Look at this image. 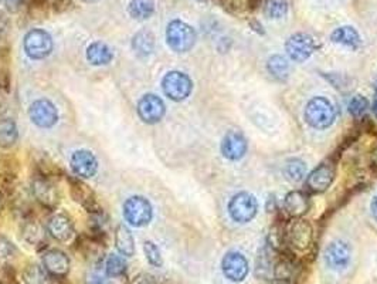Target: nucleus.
<instances>
[{
  "mask_svg": "<svg viewBox=\"0 0 377 284\" xmlns=\"http://www.w3.org/2000/svg\"><path fill=\"white\" fill-rule=\"evenodd\" d=\"M331 40L352 50H358L362 46V37L359 31L352 26H341L335 28L331 34Z\"/></svg>",
  "mask_w": 377,
  "mask_h": 284,
  "instance_id": "23",
  "label": "nucleus"
},
{
  "mask_svg": "<svg viewBox=\"0 0 377 284\" xmlns=\"http://www.w3.org/2000/svg\"><path fill=\"white\" fill-rule=\"evenodd\" d=\"M125 221L134 228H144L151 223L154 218V208L151 202L139 195L131 196L122 206Z\"/></svg>",
  "mask_w": 377,
  "mask_h": 284,
  "instance_id": "3",
  "label": "nucleus"
},
{
  "mask_svg": "<svg viewBox=\"0 0 377 284\" xmlns=\"http://www.w3.org/2000/svg\"><path fill=\"white\" fill-rule=\"evenodd\" d=\"M196 38L194 28L182 20H172L166 27V43L176 53L190 51L196 44Z\"/></svg>",
  "mask_w": 377,
  "mask_h": 284,
  "instance_id": "4",
  "label": "nucleus"
},
{
  "mask_svg": "<svg viewBox=\"0 0 377 284\" xmlns=\"http://www.w3.org/2000/svg\"><path fill=\"white\" fill-rule=\"evenodd\" d=\"M372 167L377 169V147L373 149V152H372Z\"/></svg>",
  "mask_w": 377,
  "mask_h": 284,
  "instance_id": "46",
  "label": "nucleus"
},
{
  "mask_svg": "<svg viewBox=\"0 0 377 284\" xmlns=\"http://www.w3.org/2000/svg\"><path fill=\"white\" fill-rule=\"evenodd\" d=\"M137 112L142 122L154 125L162 121L166 114V105L156 94H145L137 104Z\"/></svg>",
  "mask_w": 377,
  "mask_h": 284,
  "instance_id": "10",
  "label": "nucleus"
},
{
  "mask_svg": "<svg viewBox=\"0 0 377 284\" xmlns=\"http://www.w3.org/2000/svg\"><path fill=\"white\" fill-rule=\"evenodd\" d=\"M352 259L351 246L344 241H335L325 249L326 266L332 270H344L349 266Z\"/></svg>",
  "mask_w": 377,
  "mask_h": 284,
  "instance_id": "18",
  "label": "nucleus"
},
{
  "mask_svg": "<svg viewBox=\"0 0 377 284\" xmlns=\"http://www.w3.org/2000/svg\"><path fill=\"white\" fill-rule=\"evenodd\" d=\"M68 188H70V195L73 201L78 205H81L90 215L98 214L102 211L95 192L91 189L90 185H87L83 179L77 177H68Z\"/></svg>",
  "mask_w": 377,
  "mask_h": 284,
  "instance_id": "9",
  "label": "nucleus"
},
{
  "mask_svg": "<svg viewBox=\"0 0 377 284\" xmlns=\"http://www.w3.org/2000/svg\"><path fill=\"white\" fill-rule=\"evenodd\" d=\"M314 37L308 33H295L285 43V51L288 57L295 63H304L317 50Z\"/></svg>",
  "mask_w": 377,
  "mask_h": 284,
  "instance_id": "11",
  "label": "nucleus"
},
{
  "mask_svg": "<svg viewBox=\"0 0 377 284\" xmlns=\"http://www.w3.org/2000/svg\"><path fill=\"white\" fill-rule=\"evenodd\" d=\"M198 1H207V0H198Z\"/></svg>",
  "mask_w": 377,
  "mask_h": 284,
  "instance_id": "50",
  "label": "nucleus"
},
{
  "mask_svg": "<svg viewBox=\"0 0 377 284\" xmlns=\"http://www.w3.org/2000/svg\"><path fill=\"white\" fill-rule=\"evenodd\" d=\"M258 212V201L248 192L234 195L228 202L230 218L237 223L251 222Z\"/></svg>",
  "mask_w": 377,
  "mask_h": 284,
  "instance_id": "8",
  "label": "nucleus"
},
{
  "mask_svg": "<svg viewBox=\"0 0 377 284\" xmlns=\"http://www.w3.org/2000/svg\"><path fill=\"white\" fill-rule=\"evenodd\" d=\"M128 11L131 17L135 20H147L155 13V1L154 0H131L128 6Z\"/></svg>",
  "mask_w": 377,
  "mask_h": 284,
  "instance_id": "29",
  "label": "nucleus"
},
{
  "mask_svg": "<svg viewBox=\"0 0 377 284\" xmlns=\"http://www.w3.org/2000/svg\"><path fill=\"white\" fill-rule=\"evenodd\" d=\"M144 253L148 261V263L154 268H162L164 266V258L161 253V249L151 241H147L144 243Z\"/></svg>",
  "mask_w": 377,
  "mask_h": 284,
  "instance_id": "36",
  "label": "nucleus"
},
{
  "mask_svg": "<svg viewBox=\"0 0 377 284\" xmlns=\"http://www.w3.org/2000/svg\"><path fill=\"white\" fill-rule=\"evenodd\" d=\"M85 284H111V282H110L105 276H102V275L94 272V273L87 275V278H85Z\"/></svg>",
  "mask_w": 377,
  "mask_h": 284,
  "instance_id": "38",
  "label": "nucleus"
},
{
  "mask_svg": "<svg viewBox=\"0 0 377 284\" xmlns=\"http://www.w3.org/2000/svg\"><path fill=\"white\" fill-rule=\"evenodd\" d=\"M309 206H311L309 196H308V194H305L302 191L290 192L284 201L285 214L292 219H299L304 215H307L309 211Z\"/></svg>",
  "mask_w": 377,
  "mask_h": 284,
  "instance_id": "21",
  "label": "nucleus"
},
{
  "mask_svg": "<svg viewBox=\"0 0 377 284\" xmlns=\"http://www.w3.org/2000/svg\"><path fill=\"white\" fill-rule=\"evenodd\" d=\"M314 243V228L308 221L294 219L285 225V245L291 253H304L311 249Z\"/></svg>",
  "mask_w": 377,
  "mask_h": 284,
  "instance_id": "1",
  "label": "nucleus"
},
{
  "mask_svg": "<svg viewBox=\"0 0 377 284\" xmlns=\"http://www.w3.org/2000/svg\"><path fill=\"white\" fill-rule=\"evenodd\" d=\"M132 50L141 58L149 57L155 51V36H154V33L147 30V28L139 30L132 38Z\"/></svg>",
  "mask_w": 377,
  "mask_h": 284,
  "instance_id": "24",
  "label": "nucleus"
},
{
  "mask_svg": "<svg viewBox=\"0 0 377 284\" xmlns=\"http://www.w3.org/2000/svg\"><path fill=\"white\" fill-rule=\"evenodd\" d=\"M336 168L334 162H324L318 165L308 177H307V189L311 194H322L328 191L335 179Z\"/></svg>",
  "mask_w": 377,
  "mask_h": 284,
  "instance_id": "14",
  "label": "nucleus"
},
{
  "mask_svg": "<svg viewBox=\"0 0 377 284\" xmlns=\"http://www.w3.org/2000/svg\"><path fill=\"white\" fill-rule=\"evenodd\" d=\"M11 84V57L7 47L0 48V90H10Z\"/></svg>",
  "mask_w": 377,
  "mask_h": 284,
  "instance_id": "30",
  "label": "nucleus"
},
{
  "mask_svg": "<svg viewBox=\"0 0 377 284\" xmlns=\"http://www.w3.org/2000/svg\"><path fill=\"white\" fill-rule=\"evenodd\" d=\"M83 1H85V3H95V1H98V0H83Z\"/></svg>",
  "mask_w": 377,
  "mask_h": 284,
  "instance_id": "48",
  "label": "nucleus"
},
{
  "mask_svg": "<svg viewBox=\"0 0 377 284\" xmlns=\"http://www.w3.org/2000/svg\"><path fill=\"white\" fill-rule=\"evenodd\" d=\"M261 1L262 0H248V6H250L251 10H255L261 4Z\"/></svg>",
  "mask_w": 377,
  "mask_h": 284,
  "instance_id": "45",
  "label": "nucleus"
},
{
  "mask_svg": "<svg viewBox=\"0 0 377 284\" xmlns=\"http://www.w3.org/2000/svg\"><path fill=\"white\" fill-rule=\"evenodd\" d=\"M23 48L31 60H43L53 53V37L46 30L33 28L24 36Z\"/></svg>",
  "mask_w": 377,
  "mask_h": 284,
  "instance_id": "5",
  "label": "nucleus"
},
{
  "mask_svg": "<svg viewBox=\"0 0 377 284\" xmlns=\"http://www.w3.org/2000/svg\"><path fill=\"white\" fill-rule=\"evenodd\" d=\"M115 248L121 253V256L132 258L135 255V241L131 231L125 225H118L115 228Z\"/></svg>",
  "mask_w": 377,
  "mask_h": 284,
  "instance_id": "25",
  "label": "nucleus"
},
{
  "mask_svg": "<svg viewBox=\"0 0 377 284\" xmlns=\"http://www.w3.org/2000/svg\"><path fill=\"white\" fill-rule=\"evenodd\" d=\"M267 208L270 212H277V199H274V196H271L267 202Z\"/></svg>",
  "mask_w": 377,
  "mask_h": 284,
  "instance_id": "42",
  "label": "nucleus"
},
{
  "mask_svg": "<svg viewBox=\"0 0 377 284\" xmlns=\"http://www.w3.org/2000/svg\"><path fill=\"white\" fill-rule=\"evenodd\" d=\"M162 90L169 100L181 102L185 101L191 94L193 81L188 74L174 70L166 73L165 77L162 78Z\"/></svg>",
  "mask_w": 377,
  "mask_h": 284,
  "instance_id": "7",
  "label": "nucleus"
},
{
  "mask_svg": "<svg viewBox=\"0 0 377 284\" xmlns=\"http://www.w3.org/2000/svg\"><path fill=\"white\" fill-rule=\"evenodd\" d=\"M4 1L10 11H17L26 3V0H4Z\"/></svg>",
  "mask_w": 377,
  "mask_h": 284,
  "instance_id": "40",
  "label": "nucleus"
},
{
  "mask_svg": "<svg viewBox=\"0 0 377 284\" xmlns=\"http://www.w3.org/2000/svg\"><path fill=\"white\" fill-rule=\"evenodd\" d=\"M21 238L26 243H28L30 246H34L37 249H41L46 246L47 241H46V235L47 231L41 226V223L33 216V215H26L21 223Z\"/></svg>",
  "mask_w": 377,
  "mask_h": 284,
  "instance_id": "20",
  "label": "nucleus"
},
{
  "mask_svg": "<svg viewBox=\"0 0 377 284\" xmlns=\"http://www.w3.org/2000/svg\"><path fill=\"white\" fill-rule=\"evenodd\" d=\"M373 111H375V115L377 117V85H376V95H375V101H373Z\"/></svg>",
  "mask_w": 377,
  "mask_h": 284,
  "instance_id": "47",
  "label": "nucleus"
},
{
  "mask_svg": "<svg viewBox=\"0 0 377 284\" xmlns=\"http://www.w3.org/2000/svg\"><path fill=\"white\" fill-rule=\"evenodd\" d=\"M17 255V249L7 238L0 235V269H7L11 266L14 258Z\"/></svg>",
  "mask_w": 377,
  "mask_h": 284,
  "instance_id": "33",
  "label": "nucleus"
},
{
  "mask_svg": "<svg viewBox=\"0 0 377 284\" xmlns=\"http://www.w3.org/2000/svg\"><path fill=\"white\" fill-rule=\"evenodd\" d=\"M371 214H372L373 219L377 222V195L373 198V201L371 204Z\"/></svg>",
  "mask_w": 377,
  "mask_h": 284,
  "instance_id": "43",
  "label": "nucleus"
},
{
  "mask_svg": "<svg viewBox=\"0 0 377 284\" xmlns=\"http://www.w3.org/2000/svg\"><path fill=\"white\" fill-rule=\"evenodd\" d=\"M7 110H9V101L4 95V93L0 90V117H4Z\"/></svg>",
  "mask_w": 377,
  "mask_h": 284,
  "instance_id": "41",
  "label": "nucleus"
},
{
  "mask_svg": "<svg viewBox=\"0 0 377 284\" xmlns=\"http://www.w3.org/2000/svg\"><path fill=\"white\" fill-rule=\"evenodd\" d=\"M47 233L57 242H68L75 233L73 219L65 214H54L46 223Z\"/></svg>",
  "mask_w": 377,
  "mask_h": 284,
  "instance_id": "17",
  "label": "nucleus"
},
{
  "mask_svg": "<svg viewBox=\"0 0 377 284\" xmlns=\"http://www.w3.org/2000/svg\"><path fill=\"white\" fill-rule=\"evenodd\" d=\"M41 266L53 279H65L71 269L70 258L58 249H48L41 256Z\"/></svg>",
  "mask_w": 377,
  "mask_h": 284,
  "instance_id": "15",
  "label": "nucleus"
},
{
  "mask_svg": "<svg viewBox=\"0 0 377 284\" xmlns=\"http://www.w3.org/2000/svg\"><path fill=\"white\" fill-rule=\"evenodd\" d=\"M285 177L292 181V182H299L305 178L307 175V165L304 161L298 158H291L287 161L285 168H284Z\"/></svg>",
  "mask_w": 377,
  "mask_h": 284,
  "instance_id": "32",
  "label": "nucleus"
},
{
  "mask_svg": "<svg viewBox=\"0 0 377 284\" xmlns=\"http://www.w3.org/2000/svg\"><path fill=\"white\" fill-rule=\"evenodd\" d=\"M131 284H158L156 283V279L149 275V273H145V272H141L138 273L137 276L132 278L131 280Z\"/></svg>",
  "mask_w": 377,
  "mask_h": 284,
  "instance_id": "37",
  "label": "nucleus"
},
{
  "mask_svg": "<svg viewBox=\"0 0 377 284\" xmlns=\"http://www.w3.org/2000/svg\"><path fill=\"white\" fill-rule=\"evenodd\" d=\"M128 270V263L127 261L120 256V255H110L105 261V275L107 278H111V279H118V278H122Z\"/></svg>",
  "mask_w": 377,
  "mask_h": 284,
  "instance_id": "31",
  "label": "nucleus"
},
{
  "mask_svg": "<svg viewBox=\"0 0 377 284\" xmlns=\"http://www.w3.org/2000/svg\"><path fill=\"white\" fill-rule=\"evenodd\" d=\"M250 26L253 27V30H255V31H258L260 34H264V30H261L262 28V26L257 21V20H253V21H250Z\"/></svg>",
  "mask_w": 377,
  "mask_h": 284,
  "instance_id": "44",
  "label": "nucleus"
},
{
  "mask_svg": "<svg viewBox=\"0 0 377 284\" xmlns=\"http://www.w3.org/2000/svg\"><path fill=\"white\" fill-rule=\"evenodd\" d=\"M28 118L30 121L37 125L38 128H51L57 124L58 121V111L55 105L47 100V98H40L36 100L30 104L28 107Z\"/></svg>",
  "mask_w": 377,
  "mask_h": 284,
  "instance_id": "12",
  "label": "nucleus"
},
{
  "mask_svg": "<svg viewBox=\"0 0 377 284\" xmlns=\"http://www.w3.org/2000/svg\"><path fill=\"white\" fill-rule=\"evenodd\" d=\"M288 13L287 0H265L264 1V14L271 19H282Z\"/></svg>",
  "mask_w": 377,
  "mask_h": 284,
  "instance_id": "34",
  "label": "nucleus"
},
{
  "mask_svg": "<svg viewBox=\"0 0 377 284\" xmlns=\"http://www.w3.org/2000/svg\"><path fill=\"white\" fill-rule=\"evenodd\" d=\"M221 270L225 279L233 283H241L250 273L247 258L240 252H228L221 261Z\"/></svg>",
  "mask_w": 377,
  "mask_h": 284,
  "instance_id": "13",
  "label": "nucleus"
},
{
  "mask_svg": "<svg viewBox=\"0 0 377 284\" xmlns=\"http://www.w3.org/2000/svg\"><path fill=\"white\" fill-rule=\"evenodd\" d=\"M21 284H54V282L43 266L28 265L21 273Z\"/></svg>",
  "mask_w": 377,
  "mask_h": 284,
  "instance_id": "28",
  "label": "nucleus"
},
{
  "mask_svg": "<svg viewBox=\"0 0 377 284\" xmlns=\"http://www.w3.org/2000/svg\"><path fill=\"white\" fill-rule=\"evenodd\" d=\"M369 108V101L366 97L361 95V94H355L351 100H349V104H348V111L349 114L359 120V118H363L366 111Z\"/></svg>",
  "mask_w": 377,
  "mask_h": 284,
  "instance_id": "35",
  "label": "nucleus"
},
{
  "mask_svg": "<svg viewBox=\"0 0 377 284\" xmlns=\"http://www.w3.org/2000/svg\"><path fill=\"white\" fill-rule=\"evenodd\" d=\"M267 70L275 80L285 81L288 78V75H290L291 65H290V61L284 56L275 54V56H271L268 58Z\"/></svg>",
  "mask_w": 377,
  "mask_h": 284,
  "instance_id": "27",
  "label": "nucleus"
},
{
  "mask_svg": "<svg viewBox=\"0 0 377 284\" xmlns=\"http://www.w3.org/2000/svg\"><path fill=\"white\" fill-rule=\"evenodd\" d=\"M9 27H10V21L9 19L6 17L4 13L0 11V40H3L9 31Z\"/></svg>",
  "mask_w": 377,
  "mask_h": 284,
  "instance_id": "39",
  "label": "nucleus"
},
{
  "mask_svg": "<svg viewBox=\"0 0 377 284\" xmlns=\"http://www.w3.org/2000/svg\"><path fill=\"white\" fill-rule=\"evenodd\" d=\"M31 194L34 199L46 209L54 211L61 199L60 189L54 179L46 178L41 175H36L31 181Z\"/></svg>",
  "mask_w": 377,
  "mask_h": 284,
  "instance_id": "6",
  "label": "nucleus"
},
{
  "mask_svg": "<svg viewBox=\"0 0 377 284\" xmlns=\"http://www.w3.org/2000/svg\"><path fill=\"white\" fill-rule=\"evenodd\" d=\"M1 202H3V199H1V198H0V205H1Z\"/></svg>",
  "mask_w": 377,
  "mask_h": 284,
  "instance_id": "49",
  "label": "nucleus"
},
{
  "mask_svg": "<svg viewBox=\"0 0 377 284\" xmlns=\"http://www.w3.org/2000/svg\"><path fill=\"white\" fill-rule=\"evenodd\" d=\"M85 58L91 65H108L114 60L112 48L104 41H94L87 47Z\"/></svg>",
  "mask_w": 377,
  "mask_h": 284,
  "instance_id": "22",
  "label": "nucleus"
},
{
  "mask_svg": "<svg viewBox=\"0 0 377 284\" xmlns=\"http://www.w3.org/2000/svg\"><path fill=\"white\" fill-rule=\"evenodd\" d=\"M305 121L315 130H326L336 120V110L325 97H314L308 101L304 111Z\"/></svg>",
  "mask_w": 377,
  "mask_h": 284,
  "instance_id": "2",
  "label": "nucleus"
},
{
  "mask_svg": "<svg viewBox=\"0 0 377 284\" xmlns=\"http://www.w3.org/2000/svg\"><path fill=\"white\" fill-rule=\"evenodd\" d=\"M74 175L80 179H90L98 172V159L88 149H78L71 155L70 159Z\"/></svg>",
  "mask_w": 377,
  "mask_h": 284,
  "instance_id": "16",
  "label": "nucleus"
},
{
  "mask_svg": "<svg viewBox=\"0 0 377 284\" xmlns=\"http://www.w3.org/2000/svg\"><path fill=\"white\" fill-rule=\"evenodd\" d=\"M248 149V142L240 131H228L221 141V154L228 161L241 159Z\"/></svg>",
  "mask_w": 377,
  "mask_h": 284,
  "instance_id": "19",
  "label": "nucleus"
},
{
  "mask_svg": "<svg viewBox=\"0 0 377 284\" xmlns=\"http://www.w3.org/2000/svg\"><path fill=\"white\" fill-rule=\"evenodd\" d=\"M18 140V130L11 118L0 117V148H11Z\"/></svg>",
  "mask_w": 377,
  "mask_h": 284,
  "instance_id": "26",
  "label": "nucleus"
}]
</instances>
